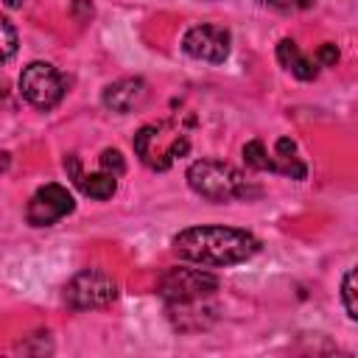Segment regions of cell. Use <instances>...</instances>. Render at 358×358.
<instances>
[{"label":"cell","mask_w":358,"mask_h":358,"mask_svg":"<svg viewBox=\"0 0 358 358\" xmlns=\"http://www.w3.org/2000/svg\"><path fill=\"white\" fill-rule=\"evenodd\" d=\"M243 162L252 171H268V173H274V159L266 154V145L260 140H249L243 145Z\"/></svg>","instance_id":"8fae6325"},{"label":"cell","mask_w":358,"mask_h":358,"mask_svg":"<svg viewBox=\"0 0 358 358\" xmlns=\"http://www.w3.org/2000/svg\"><path fill=\"white\" fill-rule=\"evenodd\" d=\"M173 252L201 266H235L255 257L260 241L235 227H187L173 238Z\"/></svg>","instance_id":"6da1fadb"},{"label":"cell","mask_w":358,"mask_h":358,"mask_svg":"<svg viewBox=\"0 0 358 358\" xmlns=\"http://www.w3.org/2000/svg\"><path fill=\"white\" fill-rule=\"evenodd\" d=\"M187 185L207 201H232L257 196V187H249L246 176L221 159H196L187 168Z\"/></svg>","instance_id":"7a4b0ae2"},{"label":"cell","mask_w":358,"mask_h":358,"mask_svg":"<svg viewBox=\"0 0 358 358\" xmlns=\"http://www.w3.org/2000/svg\"><path fill=\"white\" fill-rule=\"evenodd\" d=\"M277 59H280V64H282L291 76H296L299 81H310V78H316V73H319V67H313V62L299 53V48H296L294 39H282V42L277 45Z\"/></svg>","instance_id":"9c48e42d"},{"label":"cell","mask_w":358,"mask_h":358,"mask_svg":"<svg viewBox=\"0 0 358 358\" xmlns=\"http://www.w3.org/2000/svg\"><path fill=\"white\" fill-rule=\"evenodd\" d=\"M101 168H103L106 173H112V176H120V173L126 171V162H123V157H120L117 148H106V151L101 154Z\"/></svg>","instance_id":"5bb4252c"},{"label":"cell","mask_w":358,"mask_h":358,"mask_svg":"<svg viewBox=\"0 0 358 358\" xmlns=\"http://www.w3.org/2000/svg\"><path fill=\"white\" fill-rule=\"evenodd\" d=\"M229 31L221 25H193L185 31L182 36V50L199 62H210V64H221L229 56Z\"/></svg>","instance_id":"8992f818"},{"label":"cell","mask_w":358,"mask_h":358,"mask_svg":"<svg viewBox=\"0 0 358 358\" xmlns=\"http://www.w3.org/2000/svg\"><path fill=\"white\" fill-rule=\"evenodd\" d=\"M14 53H17V31L6 17H0V64L8 62Z\"/></svg>","instance_id":"4fadbf2b"},{"label":"cell","mask_w":358,"mask_h":358,"mask_svg":"<svg viewBox=\"0 0 358 358\" xmlns=\"http://www.w3.org/2000/svg\"><path fill=\"white\" fill-rule=\"evenodd\" d=\"M3 3H6V6H11V8H17V6H22L25 0H3Z\"/></svg>","instance_id":"ac0fdd59"},{"label":"cell","mask_w":358,"mask_h":358,"mask_svg":"<svg viewBox=\"0 0 358 358\" xmlns=\"http://www.w3.org/2000/svg\"><path fill=\"white\" fill-rule=\"evenodd\" d=\"M260 3L268 8H277V11H299V8L310 6V0H260Z\"/></svg>","instance_id":"9a60e30c"},{"label":"cell","mask_w":358,"mask_h":358,"mask_svg":"<svg viewBox=\"0 0 358 358\" xmlns=\"http://www.w3.org/2000/svg\"><path fill=\"white\" fill-rule=\"evenodd\" d=\"M73 207H76V201H73L70 190L56 185V182H50V185H42L31 196V201L25 207V218L34 227H50L59 218H64L67 213H73Z\"/></svg>","instance_id":"52a82bcc"},{"label":"cell","mask_w":358,"mask_h":358,"mask_svg":"<svg viewBox=\"0 0 358 358\" xmlns=\"http://www.w3.org/2000/svg\"><path fill=\"white\" fill-rule=\"evenodd\" d=\"M8 165H11V154H8V151H0V173H3Z\"/></svg>","instance_id":"e0dca14e"},{"label":"cell","mask_w":358,"mask_h":358,"mask_svg":"<svg viewBox=\"0 0 358 358\" xmlns=\"http://www.w3.org/2000/svg\"><path fill=\"white\" fill-rule=\"evenodd\" d=\"M117 296V282L101 268H84L64 285V302L73 310L103 308Z\"/></svg>","instance_id":"277c9868"},{"label":"cell","mask_w":358,"mask_h":358,"mask_svg":"<svg viewBox=\"0 0 358 358\" xmlns=\"http://www.w3.org/2000/svg\"><path fill=\"white\" fill-rule=\"evenodd\" d=\"M218 291V277L204 268H168L159 280V294L171 305H196Z\"/></svg>","instance_id":"3957f363"},{"label":"cell","mask_w":358,"mask_h":358,"mask_svg":"<svg viewBox=\"0 0 358 358\" xmlns=\"http://www.w3.org/2000/svg\"><path fill=\"white\" fill-rule=\"evenodd\" d=\"M341 302L350 319H358V302H355V268H347L341 280Z\"/></svg>","instance_id":"7c38bea8"},{"label":"cell","mask_w":358,"mask_h":358,"mask_svg":"<svg viewBox=\"0 0 358 358\" xmlns=\"http://www.w3.org/2000/svg\"><path fill=\"white\" fill-rule=\"evenodd\" d=\"M145 95H148V87H145V81L143 78H120V81H115V84H109L106 90H103V106L109 109V112H117V115H129V112H134L143 101H145Z\"/></svg>","instance_id":"ba28073f"},{"label":"cell","mask_w":358,"mask_h":358,"mask_svg":"<svg viewBox=\"0 0 358 358\" xmlns=\"http://www.w3.org/2000/svg\"><path fill=\"white\" fill-rule=\"evenodd\" d=\"M316 62H319V64H324V67H333V64L338 62V48H336V45H330V42H324V45L316 50Z\"/></svg>","instance_id":"2e32d148"},{"label":"cell","mask_w":358,"mask_h":358,"mask_svg":"<svg viewBox=\"0 0 358 358\" xmlns=\"http://www.w3.org/2000/svg\"><path fill=\"white\" fill-rule=\"evenodd\" d=\"M78 187L90 196V199H98V201H103V199H112L115 196V190H117V182H115V176L112 173H106V171H101V173H90V176H81L78 179Z\"/></svg>","instance_id":"30bf717a"},{"label":"cell","mask_w":358,"mask_h":358,"mask_svg":"<svg viewBox=\"0 0 358 358\" xmlns=\"http://www.w3.org/2000/svg\"><path fill=\"white\" fill-rule=\"evenodd\" d=\"M20 95L36 109H53L64 95L62 73L48 62H31L20 73Z\"/></svg>","instance_id":"5b68a950"}]
</instances>
